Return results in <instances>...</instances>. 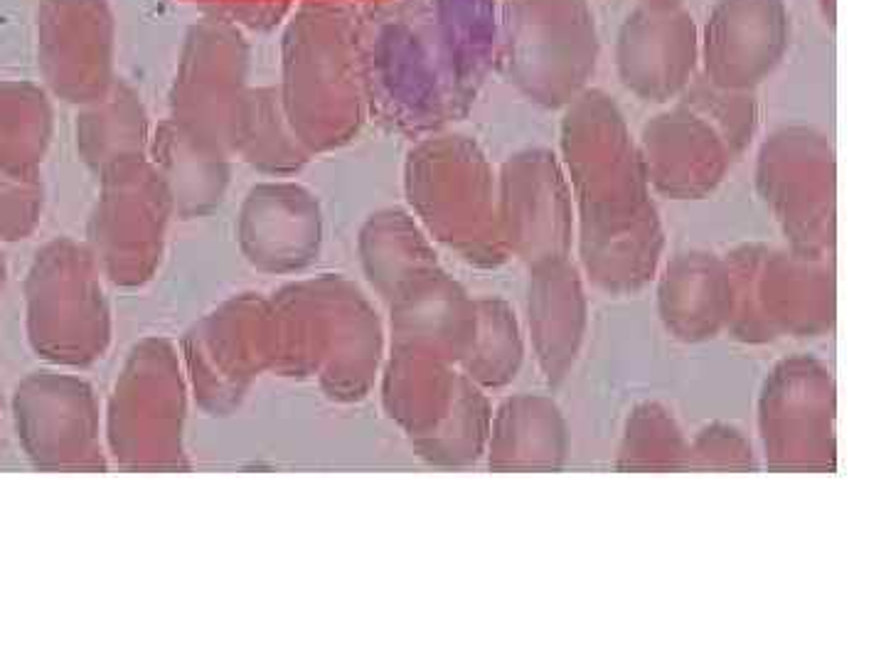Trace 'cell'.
<instances>
[{
  "instance_id": "52a82bcc",
  "label": "cell",
  "mask_w": 886,
  "mask_h": 665,
  "mask_svg": "<svg viewBox=\"0 0 886 665\" xmlns=\"http://www.w3.org/2000/svg\"><path fill=\"white\" fill-rule=\"evenodd\" d=\"M756 178L793 247L805 256L825 252L835 230V161L828 138L808 126L780 128L763 143Z\"/></svg>"
},
{
  "instance_id": "5b68a950",
  "label": "cell",
  "mask_w": 886,
  "mask_h": 665,
  "mask_svg": "<svg viewBox=\"0 0 886 665\" xmlns=\"http://www.w3.org/2000/svg\"><path fill=\"white\" fill-rule=\"evenodd\" d=\"M599 57L591 0H502L497 64L524 99L566 106L589 89Z\"/></svg>"
},
{
  "instance_id": "9a60e30c",
  "label": "cell",
  "mask_w": 886,
  "mask_h": 665,
  "mask_svg": "<svg viewBox=\"0 0 886 665\" xmlns=\"http://www.w3.org/2000/svg\"><path fill=\"white\" fill-rule=\"evenodd\" d=\"M286 116L278 91L273 89H246L234 118L232 136L242 138L251 156H259L261 163L286 166L293 158H300L295 141L283 138L281 123Z\"/></svg>"
},
{
  "instance_id": "2e32d148",
  "label": "cell",
  "mask_w": 886,
  "mask_h": 665,
  "mask_svg": "<svg viewBox=\"0 0 886 665\" xmlns=\"http://www.w3.org/2000/svg\"><path fill=\"white\" fill-rule=\"evenodd\" d=\"M94 103L96 106L89 111L84 126V136L94 153H106L116 148V143L126 148L136 138H141L143 108H141L138 94L123 79H113L106 94Z\"/></svg>"
},
{
  "instance_id": "3957f363",
  "label": "cell",
  "mask_w": 886,
  "mask_h": 665,
  "mask_svg": "<svg viewBox=\"0 0 886 665\" xmlns=\"http://www.w3.org/2000/svg\"><path fill=\"white\" fill-rule=\"evenodd\" d=\"M756 128L753 91H729L697 77L643 131L645 176L667 198H704Z\"/></svg>"
},
{
  "instance_id": "30bf717a",
  "label": "cell",
  "mask_w": 886,
  "mask_h": 665,
  "mask_svg": "<svg viewBox=\"0 0 886 665\" xmlns=\"http://www.w3.org/2000/svg\"><path fill=\"white\" fill-rule=\"evenodd\" d=\"M37 54L57 94L69 101L101 99L116 79V15L108 0H42Z\"/></svg>"
},
{
  "instance_id": "277c9868",
  "label": "cell",
  "mask_w": 886,
  "mask_h": 665,
  "mask_svg": "<svg viewBox=\"0 0 886 665\" xmlns=\"http://www.w3.org/2000/svg\"><path fill=\"white\" fill-rule=\"evenodd\" d=\"M365 96L397 113L426 121L470 94L461 86L426 0H389L355 13Z\"/></svg>"
},
{
  "instance_id": "8fae6325",
  "label": "cell",
  "mask_w": 886,
  "mask_h": 665,
  "mask_svg": "<svg viewBox=\"0 0 886 665\" xmlns=\"http://www.w3.org/2000/svg\"><path fill=\"white\" fill-rule=\"evenodd\" d=\"M616 72L643 101H672L699 77V25L685 5L633 8L618 27Z\"/></svg>"
},
{
  "instance_id": "e0dca14e",
  "label": "cell",
  "mask_w": 886,
  "mask_h": 665,
  "mask_svg": "<svg viewBox=\"0 0 886 665\" xmlns=\"http://www.w3.org/2000/svg\"><path fill=\"white\" fill-rule=\"evenodd\" d=\"M207 18L224 20L244 32H273L286 23L295 0H193Z\"/></svg>"
},
{
  "instance_id": "d6986e66",
  "label": "cell",
  "mask_w": 886,
  "mask_h": 665,
  "mask_svg": "<svg viewBox=\"0 0 886 665\" xmlns=\"http://www.w3.org/2000/svg\"><path fill=\"white\" fill-rule=\"evenodd\" d=\"M643 5H655V8H670V5H685V0H640Z\"/></svg>"
},
{
  "instance_id": "5bb4252c",
  "label": "cell",
  "mask_w": 886,
  "mask_h": 665,
  "mask_svg": "<svg viewBox=\"0 0 886 665\" xmlns=\"http://www.w3.org/2000/svg\"><path fill=\"white\" fill-rule=\"evenodd\" d=\"M161 200L163 193L151 173L136 166L118 168V180L101 215L106 247L121 256L151 252L163 217Z\"/></svg>"
},
{
  "instance_id": "9c48e42d",
  "label": "cell",
  "mask_w": 886,
  "mask_h": 665,
  "mask_svg": "<svg viewBox=\"0 0 886 665\" xmlns=\"http://www.w3.org/2000/svg\"><path fill=\"white\" fill-rule=\"evenodd\" d=\"M793 40L785 0H716L699 27V69L714 86L753 91L783 64Z\"/></svg>"
},
{
  "instance_id": "ac0fdd59",
  "label": "cell",
  "mask_w": 886,
  "mask_h": 665,
  "mask_svg": "<svg viewBox=\"0 0 886 665\" xmlns=\"http://www.w3.org/2000/svg\"><path fill=\"white\" fill-rule=\"evenodd\" d=\"M815 5H818L823 23L828 25L830 30H835V25H837V0H815Z\"/></svg>"
},
{
  "instance_id": "ba28073f",
  "label": "cell",
  "mask_w": 886,
  "mask_h": 665,
  "mask_svg": "<svg viewBox=\"0 0 886 665\" xmlns=\"http://www.w3.org/2000/svg\"><path fill=\"white\" fill-rule=\"evenodd\" d=\"M251 47L246 32L202 15L188 27L173 79V108L180 128L197 138L232 133L246 94Z\"/></svg>"
},
{
  "instance_id": "7a4b0ae2",
  "label": "cell",
  "mask_w": 886,
  "mask_h": 665,
  "mask_svg": "<svg viewBox=\"0 0 886 665\" xmlns=\"http://www.w3.org/2000/svg\"><path fill=\"white\" fill-rule=\"evenodd\" d=\"M283 111L300 141L330 148L362 121L365 81L355 8L342 0H300L283 23Z\"/></svg>"
},
{
  "instance_id": "8992f818",
  "label": "cell",
  "mask_w": 886,
  "mask_h": 665,
  "mask_svg": "<svg viewBox=\"0 0 886 665\" xmlns=\"http://www.w3.org/2000/svg\"><path fill=\"white\" fill-rule=\"evenodd\" d=\"M409 195L431 230L461 252L478 259L505 252L492 171L468 138L421 143L409 163Z\"/></svg>"
},
{
  "instance_id": "4fadbf2b",
  "label": "cell",
  "mask_w": 886,
  "mask_h": 665,
  "mask_svg": "<svg viewBox=\"0 0 886 665\" xmlns=\"http://www.w3.org/2000/svg\"><path fill=\"white\" fill-rule=\"evenodd\" d=\"M436 32L461 86L470 96L497 64V0H426Z\"/></svg>"
},
{
  "instance_id": "6da1fadb",
  "label": "cell",
  "mask_w": 886,
  "mask_h": 665,
  "mask_svg": "<svg viewBox=\"0 0 886 665\" xmlns=\"http://www.w3.org/2000/svg\"><path fill=\"white\" fill-rule=\"evenodd\" d=\"M564 108L561 148L581 215L584 261L601 279L645 276L663 247V232L626 118L618 103L594 86Z\"/></svg>"
},
{
  "instance_id": "7c38bea8",
  "label": "cell",
  "mask_w": 886,
  "mask_h": 665,
  "mask_svg": "<svg viewBox=\"0 0 886 665\" xmlns=\"http://www.w3.org/2000/svg\"><path fill=\"white\" fill-rule=\"evenodd\" d=\"M505 247L534 264L564 259L571 247V188L549 151H527L505 163L497 195Z\"/></svg>"
}]
</instances>
